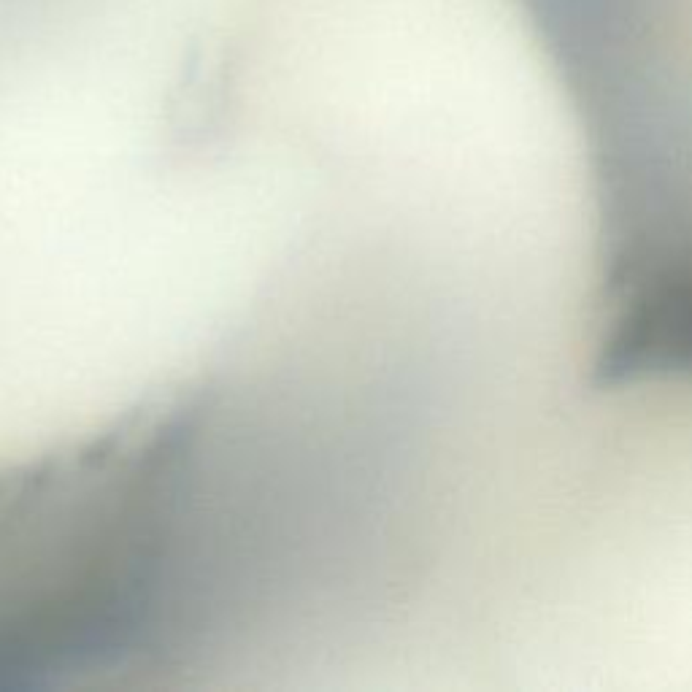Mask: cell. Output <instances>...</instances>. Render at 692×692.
Segmentation results:
<instances>
[{"label":"cell","mask_w":692,"mask_h":692,"mask_svg":"<svg viewBox=\"0 0 692 692\" xmlns=\"http://www.w3.org/2000/svg\"><path fill=\"white\" fill-rule=\"evenodd\" d=\"M582 122L597 246L692 300V0H533Z\"/></svg>","instance_id":"cell-1"}]
</instances>
